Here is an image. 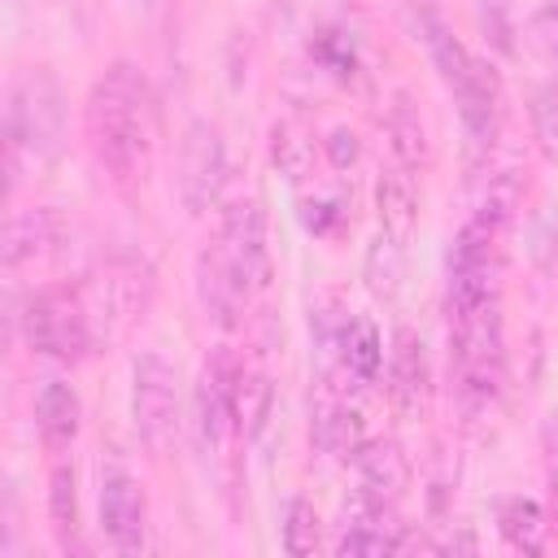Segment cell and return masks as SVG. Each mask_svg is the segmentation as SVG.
<instances>
[{
    "label": "cell",
    "instance_id": "1",
    "mask_svg": "<svg viewBox=\"0 0 558 558\" xmlns=\"http://www.w3.org/2000/svg\"><path fill=\"white\" fill-rule=\"evenodd\" d=\"M87 144L118 179H140L153 157V87L131 61H113L87 92Z\"/></svg>",
    "mask_w": 558,
    "mask_h": 558
},
{
    "label": "cell",
    "instance_id": "2",
    "mask_svg": "<svg viewBox=\"0 0 558 558\" xmlns=\"http://www.w3.org/2000/svg\"><path fill=\"white\" fill-rule=\"evenodd\" d=\"M4 148L35 161H52L65 148V92L48 65H31L9 78Z\"/></svg>",
    "mask_w": 558,
    "mask_h": 558
},
{
    "label": "cell",
    "instance_id": "3",
    "mask_svg": "<svg viewBox=\"0 0 558 558\" xmlns=\"http://www.w3.org/2000/svg\"><path fill=\"white\" fill-rule=\"evenodd\" d=\"M449 340H453V366H458L462 401L471 410L488 405L501 392V375H506V340H501L497 301L449 310Z\"/></svg>",
    "mask_w": 558,
    "mask_h": 558
},
{
    "label": "cell",
    "instance_id": "4",
    "mask_svg": "<svg viewBox=\"0 0 558 558\" xmlns=\"http://www.w3.org/2000/svg\"><path fill=\"white\" fill-rule=\"evenodd\" d=\"M17 318H22L26 344L57 362H78L96 344V327H92L78 283H48V288L31 292V301Z\"/></svg>",
    "mask_w": 558,
    "mask_h": 558
},
{
    "label": "cell",
    "instance_id": "5",
    "mask_svg": "<svg viewBox=\"0 0 558 558\" xmlns=\"http://www.w3.org/2000/svg\"><path fill=\"white\" fill-rule=\"evenodd\" d=\"M174 366L157 353H140L131 366V414L148 453H166L179 436V388Z\"/></svg>",
    "mask_w": 558,
    "mask_h": 558
},
{
    "label": "cell",
    "instance_id": "6",
    "mask_svg": "<svg viewBox=\"0 0 558 558\" xmlns=\"http://www.w3.org/2000/svg\"><path fill=\"white\" fill-rule=\"evenodd\" d=\"M179 201L187 205V214H205L209 205H218L222 183H227V140L218 131V122L196 118L187 122L183 140H179Z\"/></svg>",
    "mask_w": 558,
    "mask_h": 558
},
{
    "label": "cell",
    "instance_id": "7",
    "mask_svg": "<svg viewBox=\"0 0 558 558\" xmlns=\"http://www.w3.org/2000/svg\"><path fill=\"white\" fill-rule=\"evenodd\" d=\"M218 253L231 262V270L240 275V283L248 292L266 288L270 279V248H266V214L257 201H235L222 209L218 222Z\"/></svg>",
    "mask_w": 558,
    "mask_h": 558
},
{
    "label": "cell",
    "instance_id": "8",
    "mask_svg": "<svg viewBox=\"0 0 558 558\" xmlns=\"http://www.w3.org/2000/svg\"><path fill=\"white\" fill-rule=\"evenodd\" d=\"M240 384H244V366L240 357L218 344L196 379V423L205 445H222V436L235 427V410H240Z\"/></svg>",
    "mask_w": 558,
    "mask_h": 558
},
{
    "label": "cell",
    "instance_id": "9",
    "mask_svg": "<svg viewBox=\"0 0 558 558\" xmlns=\"http://www.w3.org/2000/svg\"><path fill=\"white\" fill-rule=\"evenodd\" d=\"M453 100H458V113H462V126L471 135L475 148H488L501 131V109H506V92H501V74L497 65L471 57V65L449 83Z\"/></svg>",
    "mask_w": 558,
    "mask_h": 558
},
{
    "label": "cell",
    "instance_id": "10",
    "mask_svg": "<svg viewBox=\"0 0 558 558\" xmlns=\"http://www.w3.org/2000/svg\"><path fill=\"white\" fill-rule=\"evenodd\" d=\"M100 523L113 549L135 554L144 549V532H148V506L144 493L135 484V475L126 471H105L100 480Z\"/></svg>",
    "mask_w": 558,
    "mask_h": 558
},
{
    "label": "cell",
    "instance_id": "11",
    "mask_svg": "<svg viewBox=\"0 0 558 558\" xmlns=\"http://www.w3.org/2000/svg\"><path fill=\"white\" fill-rule=\"evenodd\" d=\"M196 301L205 310V318L222 331H231L244 314V301H248V288L240 283V275L231 270V262L218 253V244L201 248L196 257Z\"/></svg>",
    "mask_w": 558,
    "mask_h": 558
},
{
    "label": "cell",
    "instance_id": "12",
    "mask_svg": "<svg viewBox=\"0 0 558 558\" xmlns=\"http://www.w3.org/2000/svg\"><path fill=\"white\" fill-rule=\"evenodd\" d=\"M353 466H357V497H366L371 506L392 510L410 484V462L397 440H366L353 453Z\"/></svg>",
    "mask_w": 558,
    "mask_h": 558
},
{
    "label": "cell",
    "instance_id": "13",
    "mask_svg": "<svg viewBox=\"0 0 558 558\" xmlns=\"http://www.w3.org/2000/svg\"><path fill=\"white\" fill-rule=\"evenodd\" d=\"M388 392L397 401L401 414H423L427 392H432V371H427V353L423 340L401 327L392 336V357H388Z\"/></svg>",
    "mask_w": 558,
    "mask_h": 558
},
{
    "label": "cell",
    "instance_id": "14",
    "mask_svg": "<svg viewBox=\"0 0 558 558\" xmlns=\"http://www.w3.org/2000/svg\"><path fill=\"white\" fill-rule=\"evenodd\" d=\"M35 427H39L48 449L74 445V436L83 427V401H78V392L65 379H48L35 392Z\"/></svg>",
    "mask_w": 558,
    "mask_h": 558
},
{
    "label": "cell",
    "instance_id": "15",
    "mask_svg": "<svg viewBox=\"0 0 558 558\" xmlns=\"http://www.w3.org/2000/svg\"><path fill=\"white\" fill-rule=\"evenodd\" d=\"M57 240V214L35 205V209H13L4 222V270H22L26 262H35L39 253H48V244Z\"/></svg>",
    "mask_w": 558,
    "mask_h": 558
},
{
    "label": "cell",
    "instance_id": "16",
    "mask_svg": "<svg viewBox=\"0 0 558 558\" xmlns=\"http://www.w3.org/2000/svg\"><path fill=\"white\" fill-rule=\"evenodd\" d=\"M314 445L336 458H353L366 445V414L349 397H327L314 414Z\"/></svg>",
    "mask_w": 558,
    "mask_h": 558
},
{
    "label": "cell",
    "instance_id": "17",
    "mask_svg": "<svg viewBox=\"0 0 558 558\" xmlns=\"http://www.w3.org/2000/svg\"><path fill=\"white\" fill-rule=\"evenodd\" d=\"M497 532L519 554H541L549 541V514L532 497H506L497 501Z\"/></svg>",
    "mask_w": 558,
    "mask_h": 558
},
{
    "label": "cell",
    "instance_id": "18",
    "mask_svg": "<svg viewBox=\"0 0 558 558\" xmlns=\"http://www.w3.org/2000/svg\"><path fill=\"white\" fill-rule=\"evenodd\" d=\"M375 209H379V227L384 235H392L397 244H405L414 235V222H418V196H414V183L397 170L379 174L375 183Z\"/></svg>",
    "mask_w": 558,
    "mask_h": 558
},
{
    "label": "cell",
    "instance_id": "19",
    "mask_svg": "<svg viewBox=\"0 0 558 558\" xmlns=\"http://www.w3.org/2000/svg\"><path fill=\"white\" fill-rule=\"evenodd\" d=\"M388 140H392V153L405 170H423L432 161V140H427V126H423V113L414 109V100L401 92L388 109Z\"/></svg>",
    "mask_w": 558,
    "mask_h": 558
},
{
    "label": "cell",
    "instance_id": "20",
    "mask_svg": "<svg viewBox=\"0 0 558 558\" xmlns=\"http://www.w3.org/2000/svg\"><path fill=\"white\" fill-rule=\"evenodd\" d=\"M270 161L288 183H301L314 170V135L296 118H279L270 126Z\"/></svg>",
    "mask_w": 558,
    "mask_h": 558
},
{
    "label": "cell",
    "instance_id": "21",
    "mask_svg": "<svg viewBox=\"0 0 558 558\" xmlns=\"http://www.w3.org/2000/svg\"><path fill=\"white\" fill-rule=\"evenodd\" d=\"M336 344H340V362L349 366V375H357V379H375L379 375V366H384V340H379L375 323H366V318L340 323Z\"/></svg>",
    "mask_w": 558,
    "mask_h": 558
},
{
    "label": "cell",
    "instance_id": "22",
    "mask_svg": "<svg viewBox=\"0 0 558 558\" xmlns=\"http://www.w3.org/2000/svg\"><path fill=\"white\" fill-rule=\"evenodd\" d=\"M48 519L61 549H78V493H74V466L57 462L48 475Z\"/></svg>",
    "mask_w": 558,
    "mask_h": 558
},
{
    "label": "cell",
    "instance_id": "23",
    "mask_svg": "<svg viewBox=\"0 0 558 558\" xmlns=\"http://www.w3.org/2000/svg\"><path fill=\"white\" fill-rule=\"evenodd\" d=\"M527 118H532V140L545 161H558V83H536L527 92Z\"/></svg>",
    "mask_w": 558,
    "mask_h": 558
},
{
    "label": "cell",
    "instance_id": "24",
    "mask_svg": "<svg viewBox=\"0 0 558 558\" xmlns=\"http://www.w3.org/2000/svg\"><path fill=\"white\" fill-rule=\"evenodd\" d=\"M323 541V523H318V510L305 501V497H292L283 506V549L288 554H314Z\"/></svg>",
    "mask_w": 558,
    "mask_h": 558
},
{
    "label": "cell",
    "instance_id": "25",
    "mask_svg": "<svg viewBox=\"0 0 558 558\" xmlns=\"http://www.w3.org/2000/svg\"><path fill=\"white\" fill-rule=\"evenodd\" d=\"M397 279H401V244L392 235H379L366 253V283L375 296H392Z\"/></svg>",
    "mask_w": 558,
    "mask_h": 558
},
{
    "label": "cell",
    "instance_id": "26",
    "mask_svg": "<svg viewBox=\"0 0 558 558\" xmlns=\"http://www.w3.org/2000/svg\"><path fill=\"white\" fill-rule=\"evenodd\" d=\"M480 9V26H484V39L497 48V52H514V22H510V0H475Z\"/></svg>",
    "mask_w": 558,
    "mask_h": 558
},
{
    "label": "cell",
    "instance_id": "27",
    "mask_svg": "<svg viewBox=\"0 0 558 558\" xmlns=\"http://www.w3.org/2000/svg\"><path fill=\"white\" fill-rule=\"evenodd\" d=\"M301 222L314 235H336L344 222V201L336 196H318V201H301Z\"/></svg>",
    "mask_w": 558,
    "mask_h": 558
},
{
    "label": "cell",
    "instance_id": "28",
    "mask_svg": "<svg viewBox=\"0 0 558 558\" xmlns=\"http://www.w3.org/2000/svg\"><path fill=\"white\" fill-rule=\"evenodd\" d=\"M532 44L558 65V0H545V4L532 13Z\"/></svg>",
    "mask_w": 558,
    "mask_h": 558
},
{
    "label": "cell",
    "instance_id": "29",
    "mask_svg": "<svg viewBox=\"0 0 558 558\" xmlns=\"http://www.w3.org/2000/svg\"><path fill=\"white\" fill-rule=\"evenodd\" d=\"M323 148H327V161H331L336 170H349V166L362 157V140H357V131H349V126H336V131L323 140Z\"/></svg>",
    "mask_w": 558,
    "mask_h": 558
},
{
    "label": "cell",
    "instance_id": "30",
    "mask_svg": "<svg viewBox=\"0 0 558 558\" xmlns=\"http://www.w3.org/2000/svg\"><path fill=\"white\" fill-rule=\"evenodd\" d=\"M545 449H549V458L558 462V405H554L549 418H545Z\"/></svg>",
    "mask_w": 558,
    "mask_h": 558
},
{
    "label": "cell",
    "instance_id": "31",
    "mask_svg": "<svg viewBox=\"0 0 558 558\" xmlns=\"http://www.w3.org/2000/svg\"><path fill=\"white\" fill-rule=\"evenodd\" d=\"M549 484H554V497H558V462H554V471H549Z\"/></svg>",
    "mask_w": 558,
    "mask_h": 558
},
{
    "label": "cell",
    "instance_id": "32",
    "mask_svg": "<svg viewBox=\"0 0 558 558\" xmlns=\"http://www.w3.org/2000/svg\"><path fill=\"white\" fill-rule=\"evenodd\" d=\"M414 4H418V9H427V0H414Z\"/></svg>",
    "mask_w": 558,
    "mask_h": 558
}]
</instances>
